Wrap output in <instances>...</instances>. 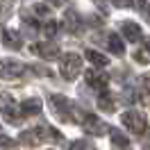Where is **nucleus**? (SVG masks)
<instances>
[{"label":"nucleus","instance_id":"f257e3e1","mask_svg":"<svg viewBox=\"0 0 150 150\" xmlns=\"http://www.w3.org/2000/svg\"><path fill=\"white\" fill-rule=\"evenodd\" d=\"M48 103H50V109H52V114H55L59 121H64V123H82V116H84V114L77 112V107H75L66 96L52 93Z\"/></svg>","mask_w":150,"mask_h":150},{"label":"nucleus","instance_id":"f03ea898","mask_svg":"<svg viewBox=\"0 0 150 150\" xmlns=\"http://www.w3.org/2000/svg\"><path fill=\"white\" fill-rule=\"evenodd\" d=\"M48 139L62 143V141H64V137H62L57 130H52V127H30V130L21 132L18 143L28 146V148H34V146H41V143H43V141H48Z\"/></svg>","mask_w":150,"mask_h":150},{"label":"nucleus","instance_id":"7ed1b4c3","mask_svg":"<svg viewBox=\"0 0 150 150\" xmlns=\"http://www.w3.org/2000/svg\"><path fill=\"white\" fill-rule=\"evenodd\" d=\"M59 73L64 80H75L77 75L82 73V57L77 52H66L59 59Z\"/></svg>","mask_w":150,"mask_h":150},{"label":"nucleus","instance_id":"20e7f679","mask_svg":"<svg viewBox=\"0 0 150 150\" xmlns=\"http://www.w3.org/2000/svg\"><path fill=\"white\" fill-rule=\"evenodd\" d=\"M0 114L5 116V121L11 125H18L21 116H18V105L9 93H0Z\"/></svg>","mask_w":150,"mask_h":150},{"label":"nucleus","instance_id":"39448f33","mask_svg":"<svg viewBox=\"0 0 150 150\" xmlns=\"http://www.w3.org/2000/svg\"><path fill=\"white\" fill-rule=\"evenodd\" d=\"M121 121H123V125L130 132H134V134H143V132H146V116L141 112L127 109V112L121 114Z\"/></svg>","mask_w":150,"mask_h":150},{"label":"nucleus","instance_id":"423d86ee","mask_svg":"<svg viewBox=\"0 0 150 150\" xmlns=\"http://www.w3.org/2000/svg\"><path fill=\"white\" fill-rule=\"evenodd\" d=\"M82 127H84V132L93 134V137H103V134H107V132L112 130L107 123L100 121V118L93 116V114H84V116H82Z\"/></svg>","mask_w":150,"mask_h":150},{"label":"nucleus","instance_id":"0eeeda50","mask_svg":"<svg viewBox=\"0 0 150 150\" xmlns=\"http://www.w3.org/2000/svg\"><path fill=\"white\" fill-rule=\"evenodd\" d=\"M28 68L21 64V62H16V59H2L0 62V80H16Z\"/></svg>","mask_w":150,"mask_h":150},{"label":"nucleus","instance_id":"6e6552de","mask_svg":"<svg viewBox=\"0 0 150 150\" xmlns=\"http://www.w3.org/2000/svg\"><path fill=\"white\" fill-rule=\"evenodd\" d=\"M86 82H89V86H93V89H98L103 93V91H107V86H109V75L98 73V71H89L86 73Z\"/></svg>","mask_w":150,"mask_h":150},{"label":"nucleus","instance_id":"1a4fd4ad","mask_svg":"<svg viewBox=\"0 0 150 150\" xmlns=\"http://www.w3.org/2000/svg\"><path fill=\"white\" fill-rule=\"evenodd\" d=\"M32 52L39 55L41 59H55V57L59 55V48H57L52 41H48V43H34V46H32Z\"/></svg>","mask_w":150,"mask_h":150},{"label":"nucleus","instance_id":"9d476101","mask_svg":"<svg viewBox=\"0 0 150 150\" xmlns=\"http://www.w3.org/2000/svg\"><path fill=\"white\" fill-rule=\"evenodd\" d=\"M121 32H123V37L127 39V41H141V37H143V32H141V28L134 23V21H123L121 23Z\"/></svg>","mask_w":150,"mask_h":150},{"label":"nucleus","instance_id":"9b49d317","mask_svg":"<svg viewBox=\"0 0 150 150\" xmlns=\"http://www.w3.org/2000/svg\"><path fill=\"white\" fill-rule=\"evenodd\" d=\"M2 43H5L7 48H11V50H18V48L23 46V39H21V34L16 32V30L5 28L2 30Z\"/></svg>","mask_w":150,"mask_h":150},{"label":"nucleus","instance_id":"f8f14e48","mask_svg":"<svg viewBox=\"0 0 150 150\" xmlns=\"http://www.w3.org/2000/svg\"><path fill=\"white\" fill-rule=\"evenodd\" d=\"M64 23H66V30L68 32H80L82 30V18H80V14L75 9H66V14H64Z\"/></svg>","mask_w":150,"mask_h":150},{"label":"nucleus","instance_id":"ddd939ff","mask_svg":"<svg viewBox=\"0 0 150 150\" xmlns=\"http://www.w3.org/2000/svg\"><path fill=\"white\" fill-rule=\"evenodd\" d=\"M41 107H43V103H41L39 98H25V100L21 103V114H23V116H34V114L41 112Z\"/></svg>","mask_w":150,"mask_h":150},{"label":"nucleus","instance_id":"4468645a","mask_svg":"<svg viewBox=\"0 0 150 150\" xmlns=\"http://www.w3.org/2000/svg\"><path fill=\"white\" fill-rule=\"evenodd\" d=\"M105 46L109 48L114 55H123V50H125V46H123V41H121V37H118L116 32H109V34L105 37Z\"/></svg>","mask_w":150,"mask_h":150},{"label":"nucleus","instance_id":"2eb2a0df","mask_svg":"<svg viewBox=\"0 0 150 150\" xmlns=\"http://www.w3.org/2000/svg\"><path fill=\"white\" fill-rule=\"evenodd\" d=\"M109 134H112V146H114V150H130V141H127V137H125L123 132L109 130Z\"/></svg>","mask_w":150,"mask_h":150},{"label":"nucleus","instance_id":"dca6fc26","mask_svg":"<svg viewBox=\"0 0 150 150\" xmlns=\"http://www.w3.org/2000/svg\"><path fill=\"white\" fill-rule=\"evenodd\" d=\"M134 59H137L139 64H150V39L141 41V46L137 48V52H134Z\"/></svg>","mask_w":150,"mask_h":150},{"label":"nucleus","instance_id":"f3484780","mask_svg":"<svg viewBox=\"0 0 150 150\" xmlns=\"http://www.w3.org/2000/svg\"><path fill=\"white\" fill-rule=\"evenodd\" d=\"M86 59H89V62H91L93 66H98V68H103V66L109 64V59H107L103 52H98V50H91V48L86 50Z\"/></svg>","mask_w":150,"mask_h":150},{"label":"nucleus","instance_id":"a211bd4d","mask_svg":"<svg viewBox=\"0 0 150 150\" xmlns=\"http://www.w3.org/2000/svg\"><path fill=\"white\" fill-rule=\"evenodd\" d=\"M98 107H100L103 112L109 114V112H114V107H116V105H114V100L109 98V93H105V91H103V93L98 96Z\"/></svg>","mask_w":150,"mask_h":150},{"label":"nucleus","instance_id":"6ab92c4d","mask_svg":"<svg viewBox=\"0 0 150 150\" xmlns=\"http://www.w3.org/2000/svg\"><path fill=\"white\" fill-rule=\"evenodd\" d=\"M32 11H34V16L37 18H46V21H50V16H52V9L48 7V5H32Z\"/></svg>","mask_w":150,"mask_h":150},{"label":"nucleus","instance_id":"aec40b11","mask_svg":"<svg viewBox=\"0 0 150 150\" xmlns=\"http://www.w3.org/2000/svg\"><path fill=\"white\" fill-rule=\"evenodd\" d=\"M14 9V0H0V18H7Z\"/></svg>","mask_w":150,"mask_h":150},{"label":"nucleus","instance_id":"412c9836","mask_svg":"<svg viewBox=\"0 0 150 150\" xmlns=\"http://www.w3.org/2000/svg\"><path fill=\"white\" fill-rule=\"evenodd\" d=\"M57 30H59V25H57L55 21H46V25H43V34H46L48 39H52L57 34Z\"/></svg>","mask_w":150,"mask_h":150},{"label":"nucleus","instance_id":"4be33fe9","mask_svg":"<svg viewBox=\"0 0 150 150\" xmlns=\"http://www.w3.org/2000/svg\"><path fill=\"white\" fill-rule=\"evenodd\" d=\"M137 9H139V14L150 23V2H146V0H139V2H137Z\"/></svg>","mask_w":150,"mask_h":150},{"label":"nucleus","instance_id":"5701e85b","mask_svg":"<svg viewBox=\"0 0 150 150\" xmlns=\"http://www.w3.org/2000/svg\"><path fill=\"white\" fill-rule=\"evenodd\" d=\"M68 150H96V148L91 146V143H89V141L80 139V141H73V143H71V148H68Z\"/></svg>","mask_w":150,"mask_h":150},{"label":"nucleus","instance_id":"b1692460","mask_svg":"<svg viewBox=\"0 0 150 150\" xmlns=\"http://www.w3.org/2000/svg\"><path fill=\"white\" fill-rule=\"evenodd\" d=\"M18 141H14V139H9V137H5L2 132H0V148H14Z\"/></svg>","mask_w":150,"mask_h":150},{"label":"nucleus","instance_id":"393cba45","mask_svg":"<svg viewBox=\"0 0 150 150\" xmlns=\"http://www.w3.org/2000/svg\"><path fill=\"white\" fill-rule=\"evenodd\" d=\"M132 2H134V0H112V5H114V7H118V9L132 7Z\"/></svg>","mask_w":150,"mask_h":150},{"label":"nucleus","instance_id":"a878e982","mask_svg":"<svg viewBox=\"0 0 150 150\" xmlns=\"http://www.w3.org/2000/svg\"><path fill=\"white\" fill-rule=\"evenodd\" d=\"M96 5H98V7H100V9L105 11V14H107V7H105V0H96Z\"/></svg>","mask_w":150,"mask_h":150},{"label":"nucleus","instance_id":"bb28decb","mask_svg":"<svg viewBox=\"0 0 150 150\" xmlns=\"http://www.w3.org/2000/svg\"><path fill=\"white\" fill-rule=\"evenodd\" d=\"M48 2H50V5H57V7H59V5H64L66 0H48Z\"/></svg>","mask_w":150,"mask_h":150}]
</instances>
